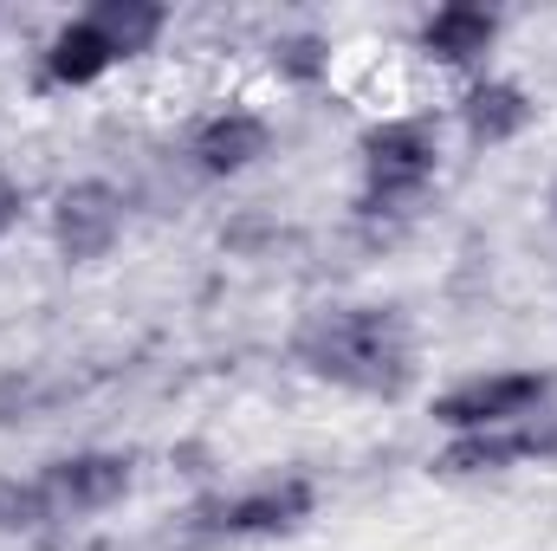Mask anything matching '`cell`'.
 I'll return each mask as SVG.
<instances>
[{
	"label": "cell",
	"instance_id": "obj_10",
	"mask_svg": "<svg viewBox=\"0 0 557 551\" xmlns=\"http://www.w3.org/2000/svg\"><path fill=\"white\" fill-rule=\"evenodd\" d=\"M111 65H124L111 46H104V33L78 13V20H65V26H52V39L39 46V85H52V91H85V85H98Z\"/></svg>",
	"mask_w": 557,
	"mask_h": 551
},
{
	"label": "cell",
	"instance_id": "obj_8",
	"mask_svg": "<svg viewBox=\"0 0 557 551\" xmlns=\"http://www.w3.org/2000/svg\"><path fill=\"white\" fill-rule=\"evenodd\" d=\"M493 46H499V13L493 7H473V0L434 7L416 33V52L428 65H441V72H480Z\"/></svg>",
	"mask_w": 557,
	"mask_h": 551
},
{
	"label": "cell",
	"instance_id": "obj_13",
	"mask_svg": "<svg viewBox=\"0 0 557 551\" xmlns=\"http://www.w3.org/2000/svg\"><path fill=\"white\" fill-rule=\"evenodd\" d=\"M39 526H52L39 480H0V532H39Z\"/></svg>",
	"mask_w": 557,
	"mask_h": 551
},
{
	"label": "cell",
	"instance_id": "obj_4",
	"mask_svg": "<svg viewBox=\"0 0 557 551\" xmlns=\"http://www.w3.org/2000/svg\"><path fill=\"white\" fill-rule=\"evenodd\" d=\"M318 506V487L305 474H285V480H260V487H240V493H214L195 506V532L201 539H273L305 526Z\"/></svg>",
	"mask_w": 557,
	"mask_h": 551
},
{
	"label": "cell",
	"instance_id": "obj_1",
	"mask_svg": "<svg viewBox=\"0 0 557 551\" xmlns=\"http://www.w3.org/2000/svg\"><path fill=\"white\" fill-rule=\"evenodd\" d=\"M292 357L357 396H403L416 383V331L396 305H318L292 331Z\"/></svg>",
	"mask_w": 557,
	"mask_h": 551
},
{
	"label": "cell",
	"instance_id": "obj_15",
	"mask_svg": "<svg viewBox=\"0 0 557 551\" xmlns=\"http://www.w3.org/2000/svg\"><path fill=\"white\" fill-rule=\"evenodd\" d=\"M552 208H557V188H552Z\"/></svg>",
	"mask_w": 557,
	"mask_h": 551
},
{
	"label": "cell",
	"instance_id": "obj_9",
	"mask_svg": "<svg viewBox=\"0 0 557 551\" xmlns=\"http://www.w3.org/2000/svg\"><path fill=\"white\" fill-rule=\"evenodd\" d=\"M460 131L473 149H506V143H519L532 131V118H539V105H532V91L525 85H512V78H473L467 91H460Z\"/></svg>",
	"mask_w": 557,
	"mask_h": 551
},
{
	"label": "cell",
	"instance_id": "obj_5",
	"mask_svg": "<svg viewBox=\"0 0 557 551\" xmlns=\"http://www.w3.org/2000/svg\"><path fill=\"white\" fill-rule=\"evenodd\" d=\"M33 480H39V500H46L52 526H65V519L111 513V506L131 493V480H137V461H131V454H117V448H78V454H59V461H46Z\"/></svg>",
	"mask_w": 557,
	"mask_h": 551
},
{
	"label": "cell",
	"instance_id": "obj_12",
	"mask_svg": "<svg viewBox=\"0 0 557 551\" xmlns=\"http://www.w3.org/2000/svg\"><path fill=\"white\" fill-rule=\"evenodd\" d=\"M273 65L285 78H298V85H318V78H331V46L318 33H292V39L273 46Z\"/></svg>",
	"mask_w": 557,
	"mask_h": 551
},
{
	"label": "cell",
	"instance_id": "obj_6",
	"mask_svg": "<svg viewBox=\"0 0 557 551\" xmlns=\"http://www.w3.org/2000/svg\"><path fill=\"white\" fill-rule=\"evenodd\" d=\"M267 149H273V124H267L253 105H214V111L195 118L188 137H182V156H188L195 175H208V182L247 175Z\"/></svg>",
	"mask_w": 557,
	"mask_h": 551
},
{
	"label": "cell",
	"instance_id": "obj_3",
	"mask_svg": "<svg viewBox=\"0 0 557 551\" xmlns=\"http://www.w3.org/2000/svg\"><path fill=\"white\" fill-rule=\"evenodd\" d=\"M552 396V370H480V377H460L454 390L434 396V421L447 434H486V428H512V421L539 415Z\"/></svg>",
	"mask_w": 557,
	"mask_h": 551
},
{
	"label": "cell",
	"instance_id": "obj_11",
	"mask_svg": "<svg viewBox=\"0 0 557 551\" xmlns=\"http://www.w3.org/2000/svg\"><path fill=\"white\" fill-rule=\"evenodd\" d=\"M85 20L104 33V46H111L117 59H143V52L169 33V7H156V0H104V7H91Z\"/></svg>",
	"mask_w": 557,
	"mask_h": 551
},
{
	"label": "cell",
	"instance_id": "obj_7",
	"mask_svg": "<svg viewBox=\"0 0 557 551\" xmlns=\"http://www.w3.org/2000/svg\"><path fill=\"white\" fill-rule=\"evenodd\" d=\"M124 208H131V201H124L111 182H98V175L59 188V201H52V247H59L65 260H78V267L104 260V254L124 241Z\"/></svg>",
	"mask_w": 557,
	"mask_h": 551
},
{
	"label": "cell",
	"instance_id": "obj_2",
	"mask_svg": "<svg viewBox=\"0 0 557 551\" xmlns=\"http://www.w3.org/2000/svg\"><path fill=\"white\" fill-rule=\"evenodd\" d=\"M357 169H363V188H357V215H409L428 182L441 175V137L421 111H389L376 118L363 143H357Z\"/></svg>",
	"mask_w": 557,
	"mask_h": 551
},
{
	"label": "cell",
	"instance_id": "obj_14",
	"mask_svg": "<svg viewBox=\"0 0 557 551\" xmlns=\"http://www.w3.org/2000/svg\"><path fill=\"white\" fill-rule=\"evenodd\" d=\"M20 208H26V188H20V182H7V175H0V241H7V234H13V221H20Z\"/></svg>",
	"mask_w": 557,
	"mask_h": 551
}]
</instances>
